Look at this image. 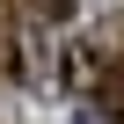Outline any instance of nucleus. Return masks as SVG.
<instances>
[{"label":"nucleus","instance_id":"nucleus-4","mask_svg":"<svg viewBox=\"0 0 124 124\" xmlns=\"http://www.w3.org/2000/svg\"><path fill=\"white\" fill-rule=\"evenodd\" d=\"M80 124H102V109H88V117H80Z\"/></svg>","mask_w":124,"mask_h":124},{"label":"nucleus","instance_id":"nucleus-2","mask_svg":"<svg viewBox=\"0 0 124 124\" xmlns=\"http://www.w3.org/2000/svg\"><path fill=\"white\" fill-rule=\"evenodd\" d=\"M102 117H124V58H109V73H102V88L88 95Z\"/></svg>","mask_w":124,"mask_h":124},{"label":"nucleus","instance_id":"nucleus-3","mask_svg":"<svg viewBox=\"0 0 124 124\" xmlns=\"http://www.w3.org/2000/svg\"><path fill=\"white\" fill-rule=\"evenodd\" d=\"M29 8H37L44 22H66V15H73V0H29Z\"/></svg>","mask_w":124,"mask_h":124},{"label":"nucleus","instance_id":"nucleus-1","mask_svg":"<svg viewBox=\"0 0 124 124\" xmlns=\"http://www.w3.org/2000/svg\"><path fill=\"white\" fill-rule=\"evenodd\" d=\"M102 73H109L102 44H73V51H66V66H58V80H66L73 95H95V88H102Z\"/></svg>","mask_w":124,"mask_h":124}]
</instances>
